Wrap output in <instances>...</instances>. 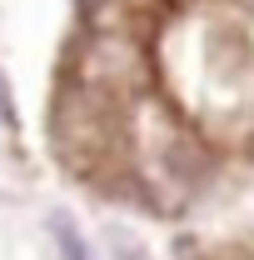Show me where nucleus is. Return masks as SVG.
<instances>
[{"mask_svg":"<svg viewBox=\"0 0 254 260\" xmlns=\"http://www.w3.org/2000/svg\"><path fill=\"white\" fill-rule=\"evenodd\" d=\"M100 95H125V90H145L150 85V50L130 35H95L80 55V80Z\"/></svg>","mask_w":254,"mask_h":260,"instance_id":"f257e3e1","label":"nucleus"},{"mask_svg":"<svg viewBox=\"0 0 254 260\" xmlns=\"http://www.w3.org/2000/svg\"><path fill=\"white\" fill-rule=\"evenodd\" d=\"M50 235H55V245H60V260H90L85 235H80V225H75L65 210H55V215H50Z\"/></svg>","mask_w":254,"mask_h":260,"instance_id":"f03ea898","label":"nucleus"}]
</instances>
